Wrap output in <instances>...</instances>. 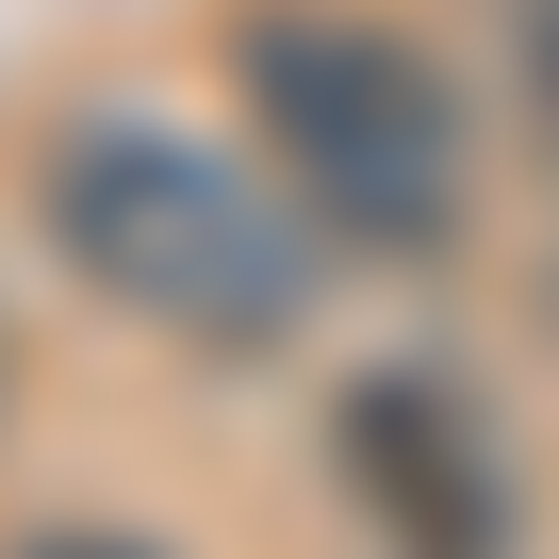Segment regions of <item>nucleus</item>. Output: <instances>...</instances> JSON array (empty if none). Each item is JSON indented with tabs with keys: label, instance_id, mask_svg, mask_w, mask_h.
<instances>
[{
	"label": "nucleus",
	"instance_id": "obj_1",
	"mask_svg": "<svg viewBox=\"0 0 559 559\" xmlns=\"http://www.w3.org/2000/svg\"><path fill=\"white\" fill-rule=\"evenodd\" d=\"M34 214H50V263L99 313H132V330H165L198 362H280L313 330L297 198L263 165H230L214 132H181V116H83L34 165Z\"/></svg>",
	"mask_w": 559,
	"mask_h": 559
},
{
	"label": "nucleus",
	"instance_id": "obj_2",
	"mask_svg": "<svg viewBox=\"0 0 559 559\" xmlns=\"http://www.w3.org/2000/svg\"><path fill=\"white\" fill-rule=\"evenodd\" d=\"M230 99L263 132V181L297 198V230H346L379 263L461 247L477 148H461V99L428 83L412 34L346 17V0H263V17L230 34Z\"/></svg>",
	"mask_w": 559,
	"mask_h": 559
},
{
	"label": "nucleus",
	"instance_id": "obj_3",
	"mask_svg": "<svg viewBox=\"0 0 559 559\" xmlns=\"http://www.w3.org/2000/svg\"><path fill=\"white\" fill-rule=\"evenodd\" d=\"M346 493L379 510L395 559H510V526H526L510 444L477 428L461 379H362L346 395Z\"/></svg>",
	"mask_w": 559,
	"mask_h": 559
},
{
	"label": "nucleus",
	"instance_id": "obj_4",
	"mask_svg": "<svg viewBox=\"0 0 559 559\" xmlns=\"http://www.w3.org/2000/svg\"><path fill=\"white\" fill-rule=\"evenodd\" d=\"M510 50H526V116H543V148H559V0H510Z\"/></svg>",
	"mask_w": 559,
	"mask_h": 559
},
{
	"label": "nucleus",
	"instance_id": "obj_5",
	"mask_svg": "<svg viewBox=\"0 0 559 559\" xmlns=\"http://www.w3.org/2000/svg\"><path fill=\"white\" fill-rule=\"evenodd\" d=\"M0 559H181V543H148V526H17Z\"/></svg>",
	"mask_w": 559,
	"mask_h": 559
}]
</instances>
